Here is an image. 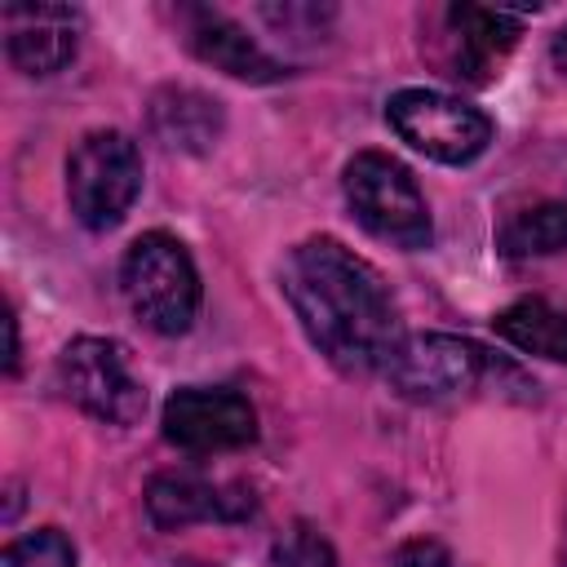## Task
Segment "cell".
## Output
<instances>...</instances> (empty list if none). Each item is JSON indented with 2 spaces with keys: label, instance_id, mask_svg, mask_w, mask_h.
Listing matches in <instances>:
<instances>
[{
  "label": "cell",
  "instance_id": "5b68a950",
  "mask_svg": "<svg viewBox=\"0 0 567 567\" xmlns=\"http://www.w3.org/2000/svg\"><path fill=\"white\" fill-rule=\"evenodd\" d=\"M385 120L425 159L439 164H470L492 142V120L478 106H465L461 97H447L439 89H399L385 102Z\"/></svg>",
  "mask_w": 567,
  "mask_h": 567
},
{
  "label": "cell",
  "instance_id": "9c48e42d",
  "mask_svg": "<svg viewBox=\"0 0 567 567\" xmlns=\"http://www.w3.org/2000/svg\"><path fill=\"white\" fill-rule=\"evenodd\" d=\"M257 509L244 483H213L195 470H168L146 483V514L159 532H177L190 523H239Z\"/></svg>",
  "mask_w": 567,
  "mask_h": 567
},
{
  "label": "cell",
  "instance_id": "5bb4252c",
  "mask_svg": "<svg viewBox=\"0 0 567 567\" xmlns=\"http://www.w3.org/2000/svg\"><path fill=\"white\" fill-rule=\"evenodd\" d=\"M492 328H496V337H505L523 354H536V359H549V363H567V315L554 310L540 297H523V301L505 306L492 319Z\"/></svg>",
  "mask_w": 567,
  "mask_h": 567
},
{
  "label": "cell",
  "instance_id": "d6986e66",
  "mask_svg": "<svg viewBox=\"0 0 567 567\" xmlns=\"http://www.w3.org/2000/svg\"><path fill=\"white\" fill-rule=\"evenodd\" d=\"M4 337H9V350H4V372H18V319H13V310L4 315Z\"/></svg>",
  "mask_w": 567,
  "mask_h": 567
},
{
  "label": "cell",
  "instance_id": "8992f818",
  "mask_svg": "<svg viewBox=\"0 0 567 567\" xmlns=\"http://www.w3.org/2000/svg\"><path fill=\"white\" fill-rule=\"evenodd\" d=\"M58 390L106 425H133L146 412V390L133 377L124 346L106 337H75L58 354Z\"/></svg>",
  "mask_w": 567,
  "mask_h": 567
},
{
  "label": "cell",
  "instance_id": "2e32d148",
  "mask_svg": "<svg viewBox=\"0 0 567 567\" xmlns=\"http://www.w3.org/2000/svg\"><path fill=\"white\" fill-rule=\"evenodd\" d=\"M0 567H75V545L58 527H40L9 540L0 554Z\"/></svg>",
  "mask_w": 567,
  "mask_h": 567
},
{
  "label": "cell",
  "instance_id": "9a60e30c",
  "mask_svg": "<svg viewBox=\"0 0 567 567\" xmlns=\"http://www.w3.org/2000/svg\"><path fill=\"white\" fill-rule=\"evenodd\" d=\"M558 248H567V204H558V199L509 217L501 230L505 257H549Z\"/></svg>",
  "mask_w": 567,
  "mask_h": 567
},
{
  "label": "cell",
  "instance_id": "ba28073f",
  "mask_svg": "<svg viewBox=\"0 0 567 567\" xmlns=\"http://www.w3.org/2000/svg\"><path fill=\"white\" fill-rule=\"evenodd\" d=\"M164 439L182 452H235L257 439V412L235 390L182 385L164 403Z\"/></svg>",
  "mask_w": 567,
  "mask_h": 567
},
{
  "label": "cell",
  "instance_id": "30bf717a",
  "mask_svg": "<svg viewBox=\"0 0 567 567\" xmlns=\"http://www.w3.org/2000/svg\"><path fill=\"white\" fill-rule=\"evenodd\" d=\"M0 27H4L9 62L35 80L62 71L80 49V13L71 4H40V0L4 4Z\"/></svg>",
  "mask_w": 567,
  "mask_h": 567
},
{
  "label": "cell",
  "instance_id": "6da1fadb",
  "mask_svg": "<svg viewBox=\"0 0 567 567\" xmlns=\"http://www.w3.org/2000/svg\"><path fill=\"white\" fill-rule=\"evenodd\" d=\"M284 297L310 346L350 377L381 372L403 341L399 310L381 275L328 235L306 239L288 252Z\"/></svg>",
  "mask_w": 567,
  "mask_h": 567
},
{
  "label": "cell",
  "instance_id": "e0dca14e",
  "mask_svg": "<svg viewBox=\"0 0 567 567\" xmlns=\"http://www.w3.org/2000/svg\"><path fill=\"white\" fill-rule=\"evenodd\" d=\"M275 567H337V554L310 523H292L275 540Z\"/></svg>",
  "mask_w": 567,
  "mask_h": 567
},
{
  "label": "cell",
  "instance_id": "4fadbf2b",
  "mask_svg": "<svg viewBox=\"0 0 567 567\" xmlns=\"http://www.w3.org/2000/svg\"><path fill=\"white\" fill-rule=\"evenodd\" d=\"M151 133L155 142H164L168 151H208L221 133V102L199 93V89H159L151 97Z\"/></svg>",
  "mask_w": 567,
  "mask_h": 567
},
{
  "label": "cell",
  "instance_id": "7a4b0ae2",
  "mask_svg": "<svg viewBox=\"0 0 567 567\" xmlns=\"http://www.w3.org/2000/svg\"><path fill=\"white\" fill-rule=\"evenodd\" d=\"M120 288L128 310L159 337H177L199 315V270L186 244L168 230H146L120 261Z\"/></svg>",
  "mask_w": 567,
  "mask_h": 567
},
{
  "label": "cell",
  "instance_id": "7c38bea8",
  "mask_svg": "<svg viewBox=\"0 0 567 567\" xmlns=\"http://www.w3.org/2000/svg\"><path fill=\"white\" fill-rule=\"evenodd\" d=\"M186 40L195 49L199 62L235 75V80H248V84H275L284 75V66L226 13L217 9H190V27H186Z\"/></svg>",
  "mask_w": 567,
  "mask_h": 567
},
{
  "label": "cell",
  "instance_id": "52a82bcc",
  "mask_svg": "<svg viewBox=\"0 0 567 567\" xmlns=\"http://www.w3.org/2000/svg\"><path fill=\"white\" fill-rule=\"evenodd\" d=\"M487 368V350L470 337L452 332H412L394 346L390 363L381 368L385 381L412 403H443L470 394Z\"/></svg>",
  "mask_w": 567,
  "mask_h": 567
},
{
  "label": "cell",
  "instance_id": "ac0fdd59",
  "mask_svg": "<svg viewBox=\"0 0 567 567\" xmlns=\"http://www.w3.org/2000/svg\"><path fill=\"white\" fill-rule=\"evenodd\" d=\"M394 567H452V558L439 540H408L394 554Z\"/></svg>",
  "mask_w": 567,
  "mask_h": 567
},
{
  "label": "cell",
  "instance_id": "3957f363",
  "mask_svg": "<svg viewBox=\"0 0 567 567\" xmlns=\"http://www.w3.org/2000/svg\"><path fill=\"white\" fill-rule=\"evenodd\" d=\"M341 190H346V204L354 208L359 226L372 230L377 239H385L403 252L430 248L434 226H430L425 195L399 159H390L381 151H359L341 173Z\"/></svg>",
  "mask_w": 567,
  "mask_h": 567
},
{
  "label": "cell",
  "instance_id": "ffe728a7",
  "mask_svg": "<svg viewBox=\"0 0 567 567\" xmlns=\"http://www.w3.org/2000/svg\"><path fill=\"white\" fill-rule=\"evenodd\" d=\"M549 58H554V66H558V71H567V27L554 35V44H549Z\"/></svg>",
  "mask_w": 567,
  "mask_h": 567
},
{
  "label": "cell",
  "instance_id": "8fae6325",
  "mask_svg": "<svg viewBox=\"0 0 567 567\" xmlns=\"http://www.w3.org/2000/svg\"><path fill=\"white\" fill-rule=\"evenodd\" d=\"M443 22H447V35L456 44L452 75L470 80V84H487L492 71L505 62V53L523 35V22L514 13L487 9V4H447Z\"/></svg>",
  "mask_w": 567,
  "mask_h": 567
},
{
  "label": "cell",
  "instance_id": "277c9868",
  "mask_svg": "<svg viewBox=\"0 0 567 567\" xmlns=\"http://www.w3.org/2000/svg\"><path fill=\"white\" fill-rule=\"evenodd\" d=\"M142 195V151L120 128H93L66 159V199L84 230H111Z\"/></svg>",
  "mask_w": 567,
  "mask_h": 567
}]
</instances>
